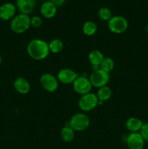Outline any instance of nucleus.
I'll list each match as a JSON object with an SVG mask.
<instances>
[{
	"instance_id": "nucleus-1",
	"label": "nucleus",
	"mask_w": 148,
	"mask_h": 149,
	"mask_svg": "<svg viewBox=\"0 0 148 149\" xmlns=\"http://www.w3.org/2000/svg\"><path fill=\"white\" fill-rule=\"evenodd\" d=\"M29 56L36 61H42L49 54V45L45 41L40 39H32L27 46Z\"/></svg>"
},
{
	"instance_id": "nucleus-2",
	"label": "nucleus",
	"mask_w": 148,
	"mask_h": 149,
	"mask_svg": "<svg viewBox=\"0 0 148 149\" xmlns=\"http://www.w3.org/2000/svg\"><path fill=\"white\" fill-rule=\"evenodd\" d=\"M30 27V17L25 14L17 15L10 22V29L14 33L20 34L28 30Z\"/></svg>"
},
{
	"instance_id": "nucleus-3",
	"label": "nucleus",
	"mask_w": 148,
	"mask_h": 149,
	"mask_svg": "<svg viewBox=\"0 0 148 149\" xmlns=\"http://www.w3.org/2000/svg\"><path fill=\"white\" fill-rule=\"evenodd\" d=\"M90 119L85 113H78L74 114L69 121V126L77 132L84 131L89 127Z\"/></svg>"
},
{
	"instance_id": "nucleus-4",
	"label": "nucleus",
	"mask_w": 148,
	"mask_h": 149,
	"mask_svg": "<svg viewBox=\"0 0 148 149\" xmlns=\"http://www.w3.org/2000/svg\"><path fill=\"white\" fill-rule=\"evenodd\" d=\"M108 29L112 33L120 34L123 33L127 30L129 23L124 17L120 15L113 16L111 17L107 23Z\"/></svg>"
},
{
	"instance_id": "nucleus-5",
	"label": "nucleus",
	"mask_w": 148,
	"mask_h": 149,
	"mask_svg": "<svg viewBox=\"0 0 148 149\" xmlns=\"http://www.w3.org/2000/svg\"><path fill=\"white\" fill-rule=\"evenodd\" d=\"M99 100L97 98V95L89 93L81 95L78 101V107L83 111L89 112L94 110L97 106Z\"/></svg>"
},
{
	"instance_id": "nucleus-6",
	"label": "nucleus",
	"mask_w": 148,
	"mask_h": 149,
	"mask_svg": "<svg viewBox=\"0 0 148 149\" xmlns=\"http://www.w3.org/2000/svg\"><path fill=\"white\" fill-rule=\"evenodd\" d=\"M89 79L92 87L100 88L107 86V83L110 81V75L109 73L105 72L100 68L96 71H93Z\"/></svg>"
},
{
	"instance_id": "nucleus-7",
	"label": "nucleus",
	"mask_w": 148,
	"mask_h": 149,
	"mask_svg": "<svg viewBox=\"0 0 148 149\" xmlns=\"http://www.w3.org/2000/svg\"><path fill=\"white\" fill-rule=\"evenodd\" d=\"M57 78L49 73H45L40 77V84L44 90L49 93H53L58 87Z\"/></svg>"
},
{
	"instance_id": "nucleus-8",
	"label": "nucleus",
	"mask_w": 148,
	"mask_h": 149,
	"mask_svg": "<svg viewBox=\"0 0 148 149\" xmlns=\"http://www.w3.org/2000/svg\"><path fill=\"white\" fill-rule=\"evenodd\" d=\"M73 87L75 93L81 95L91 93L92 88L89 79L85 77H78L73 83Z\"/></svg>"
},
{
	"instance_id": "nucleus-9",
	"label": "nucleus",
	"mask_w": 148,
	"mask_h": 149,
	"mask_svg": "<svg viewBox=\"0 0 148 149\" xmlns=\"http://www.w3.org/2000/svg\"><path fill=\"white\" fill-rule=\"evenodd\" d=\"M145 143L139 132H131L126 138V145L129 149H143Z\"/></svg>"
},
{
	"instance_id": "nucleus-10",
	"label": "nucleus",
	"mask_w": 148,
	"mask_h": 149,
	"mask_svg": "<svg viewBox=\"0 0 148 149\" xmlns=\"http://www.w3.org/2000/svg\"><path fill=\"white\" fill-rule=\"evenodd\" d=\"M78 77V73L71 68H62L58 72L57 79L61 83L65 84L73 83Z\"/></svg>"
},
{
	"instance_id": "nucleus-11",
	"label": "nucleus",
	"mask_w": 148,
	"mask_h": 149,
	"mask_svg": "<svg viewBox=\"0 0 148 149\" xmlns=\"http://www.w3.org/2000/svg\"><path fill=\"white\" fill-rule=\"evenodd\" d=\"M16 7L10 2L3 4L0 7V19L4 21L12 20L15 16Z\"/></svg>"
},
{
	"instance_id": "nucleus-12",
	"label": "nucleus",
	"mask_w": 148,
	"mask_h": 149,
	"mask_svg": "<svg viewBox=\"0 0 148 149\" xmlns=\"http://www.w3.org/2000/svg\"><path fill=\"white\" fill-rule=\"evenodd\" d=\"M16 6L20 13L28 15L36 8V0H17Z\"/></svg>"
},
{
	"instance_id": "nucleus-13",
	"label": "nucleus",
	"mask_w": 148,
	"mask_h": 149,
	"mask_svg": "<svg viewBox=\"0 0 148 149\" xmlns=\"http://www.w3.org/2000/svg\"><path fill=\"white\" fill-rule=\"evenodd\" d=\"M57 6L50 1L44 2L41 6V14L45 18H52L57 14Z\"/></svg>"
},
{
	"instance_id": "nucleus-14",
	"label": "nucleus",
	"mask_w": 148,
	"mask_h": 149,
	"mask_svg": "<svg viewBox=\"0 0 148 149\" xmlns=\"http://www.w3.org/2000/svg\"><path fill=\"white\" fill-rule=\"evenodd\" d=\"M14 88L16 91L21 95H26L29 93L30 90V83L23 77H18L14 81Z\"/></svg>"
},
{
	"instance_id": "nucleus-15",
	"label": "nucleus",
	"mask_w": 148,
	"mask_h": 149,
	"mask_svg": "<svg viewBox=\"0 0 148 149\" xmlns=\"http://www.w3.org/2000/svg\"><path fill=\"white\" fill-rule=\"evenodd\" d=\"M143 125L142 121L136 117H130L126 122V129L131 132H139Z\"/></svg>"
},
{
	"instance_id": "nucleus-16",
	"label": "nucleus",
	"mask_w": 148,
	"mask_h": 149,
	"mask_svg": "<svg viewBox=\"0 0 148 149\" xmlns=\"http://www.w3.org/2000/svg\"><path fill=\"white\" fill-rule=\"evenodd\" d=\"M88 58L92 66H94V65L100 66L104 57L100 50L95 49V50H92L89 52Z\"/></svg>"
},
{
	"instance_id": "nucleus-17",
	"label": "nucleus",
	"mask_w": 148,
	"mask_h": 149,
	"mask_svg": "<svg viewBox=\"0 0 148 149\" xmlns=\"http://www.w3.org/2000/svg\"><path fill=\"white\" fill-rule=\"evenodd\" d=\"M60 136L62 141L65 143H71L75 138V131L68 125L64 127L60 132Z\"/></svg>"
},
{
	"instance_id": "nucleus-18",
	"label": "nucleus",
	"mask_w": 148,
	"mask_h": 149,
	"mask_svg": "<svg viewBox=\"0 0 148 149\" xmlns=\"http://www.w3.org/2000/svg\"><path fill=\"white\" fill-rule=\"evenodd\" d=\"M97 98L100 101L104 102L106 100H108L112 96V90L107 86L100 87L99 88L98 92L97 93Z\"/></svg>"
},
{
	"instance_id": "nucleus-19",
	"label": "nucleus",
	"mask_w": 148,
	"mask_h": 149,
	"mask_svg": "<svg viewBox=\"0 0 148 149\" xmlns=\"http://www.w3.org/2000/svg\"><path fill=\"white\" fill-rule=\"evenodd\" d=\"M49 52L54 54L59 53L63 49L64 44L60 39H54L48 44Z\"/></svg>"
},
{
	"instance_id": "nucleus-20",
	"label": "nucleus",
	"mask_w": 148,
	"mask_h": 149,
	"mask_svg": "<svg viewBox=\"0 0 148 149\" xmlns=\"http://www.w3.org/2000/svg\"><path fill=\"white\" fill-rule=\"evenodd\" d=\"M83 33L88 36H91L96 33L97 31V26L93 21H86L84 23L82 27Z\"/></svg>"
},
{
	"instance_id": "nucleus-21",
	"label": "nucleus",
	"mask_w": 148,
	"mask_h": 149,
	"mask_svg": "<svg viewBox=\"0 0 148 149\" xmlns=\"http://www.w3.org/2000/svg\"><path fill=\"white\" fill-rule=\"evenodd\" d=\"M100 66V69L107 73H110L113 71L115 67L114 61L110 58H104Z\"/></svg>"
},
{
	"instance_id": "nucleus-22",
	"label": "nucleus",
	"mask_w": 148,
	"mask_h": 149,
	"mask_svg": "<svg viewBox=\"0 0 148 149\" xmlns=\"http://www.w3.org/2000/svg\"><path fill=\"white\" fill-rule=\"evenodd\" d=\"M98 16L102 20H104V21H109L113 17L110 10L107 7L100 8L98 11Z\"/></svg>"
},
{
	"instance_id": "nucleus-23",
	"label": "nucleus",
	"mask_w": 148,
	"mask_h": 149,
	"mask_svg": "<svg viewBox=\"0 0 148 149\" xmlns=\"http://www.w3.org/2000/svg\"><path fill=\"white\" fill-rule=\"evenodd\" d=\"M42 22L41 17L38 15L30 17V26L33 28H39L42 25Z\"/></svg>"
},
{
	"instance_id": "nucleus-24",
	"label": "nucleus",
	"mask_w": 148,
	"mask_h": 149,
	"mask_svg": "<svg viewBox=\"0 0 148 149\" xmlns=\"http://www.w3.org/2000/svg\"><path fill=\"white\" fill-rule=\"evenodd\" d=\"M139 133L141 134L145 142H148V122L144 124L142 129L139 131Z\"/></svg>"
},
{
	"instance_id": "nucleus-25",
	"label": "nucleus",
	"mask_w": 148,
	"mask_h": 149,
	"mask_svg": "<svg viewBox=\"0 0 148 149\" xmlns=\"http://www.w3.org/2000/svg\"><path fill=\"white\" fill-rule=\"evenodd\" d=\"M49 1H52L57 7H60V6H62L65 4L66 0H49Z\"/></svg>"
},
{
	"instance_id": "nucleus-26",
	"label": "nucleus",
	"mask_w": 148,
	"mask_h": 149,
	"mask_svg": "<svg viewBox=\"0 0 148 149\" xmlns=\"http://www.w3.org/2000/svg\"><path fill=\"white\" fill-rule=\"evenodd\" d=\"M1 61H2V58H1V56L0 55V64L1 63Z\"/></svg>"
},
{
	"instance_id": "nucleus-27",
	"label": "nucleus",
	"mask_w": 148,
	"mask_h": 149,
	"mask_svg": "<svg viewBox=\"0 0 148 149\" xmlns=\"http://www.w3.org/2000/svg\"><path fill=\"white\" fill-rule=\"evenodd\" d=\"M16 1H17V0H16Z\"/></svg>"
}]
</instances>
